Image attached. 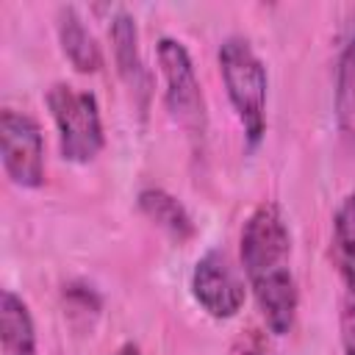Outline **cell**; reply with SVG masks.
<instances>
[{
    "label": "cell",
    "mask_w": 355,
    "mask_h": 355,
    "mask_svg": "<svg viewBox=\"0 0 355 355\" xmlns=\"http://www.w3.org/2000/svg\"><path fill=\"white\" fill-rule=\"evenodd\" d=\"M239 255L266 330L272 336H288L297 322L300 291L291 269V230L275 200L258 202L244 219Z\"/></svg>",
    "instance_id": "obj_1"
},
{
    "label": "cell",
    "mask_w": 355,
    "mask_h": 355,
    "mask_svg": "<svg viewBox=\"0 0 355 355\" xmlns=\"http://www.w3.org/2000/svg\"><path fill=\"white\" fill-rule=\"evenodd\" d=\"M216 64L230 108L244 130V141L247 147H258L266 133V100H269L266 64L261 61L250 39L239 33L225 36L219 42Z\"/></svg>",
    "instance_id": "obj_2"
},
{
    "label": "cell",
    "mask_w": 355,
    "mask_h": 355,
    "mask_svg": "<svg viewBox=\"0 0 355 355\" xmlns=\"http://www.w3.org/2000/svg\"><path fill=\"white\" fill-rule=\"evenodd\" d=\"M44 100L58 130L61 155L72 164L94 161L105 147L97 97L72 83H53Z\"/></svg>",
    "instance_id": "obj_3"
},
{
    "label": "cell",
    "mask_w": 355,
    "mask_h": 355,
    "mask_svg": "<svg viewBox=\"0 0 355 355\" xmlns=\"http://www.w3.org/2000/svg\"><path fill=\"white\" fill-rule=\"evenodd\" d=\"M158 69L164 78V103L169 116L178 122V128L194 139L202 141L208 130V111H205V94L194 72V61L186 50V44L175 36H161L155 44Z\"/></svg>",
    "instance_id": "obj_4"
},
{
    "label": "cell",
    "mask_w": 355,
    "mask_h": 355,
    "mask_svg": "<svg viewBox=\"0 0 355 355\" xmlns=\"http://www.w3.org/2000/svg\"><path fill=\"white\" fill-rule=\"evenodd\" d=\"M0 161L14 186L39 189L44 183V136L31 114L17 108L0 111Z\"/></svg>",
    "instance_id": "obj_5"
},
{
    "label": "cell",
    "mask_w": 355,
    "mask_h": 355,
    "mask_svg": "<svg viewBox=\"0 0 355 355\" xmlns=\"http://www.w3.org/2000/svg\"><path fill=\"white\" fill-rule=\"evenodd\" d=\"M191 297L211 319H233L244 308L247 288L225 250H208L191 269Z\"/></svg>",
    "instance_id": "obj_6"
},
{
    "label": "cell",
    "mask_w": 355,
    "mask_h": 355,
    "mask_svg": "<svg viewBox=\"0 0 355 355\" xmlns=\"http://www.w3.org/2000/svg\"><path fill=\"white\" fill-rule=\"evenodd\" d=\"M55 31H58V44H61L67 61L78 72L92 75V72L103 69V50H100L94 33L89 31V25L83 22V17L75 6H61L58 8Z\"/></svg>",
    "instance_id": "obj_7"
},
{
    "label": "cell",
    "mask_w": 355,
    "mask_h": 355,
    "mask_svg": "<svg viewBox=\"0 0 355 355\" xmlns=\"http://www.w3.org/2000/svg\"><path fill=\"white\" fill-rule=\"evenodd\" d=\"M111 53H114V64H116V72L122 75V80L139 92L141 97L147 94L150 89V75L141 64V53H139V28H136V19L130 11L119 8L114 17H111Z\"/></svg>",
    "instance_id": "obj_8"
},
{
    "label": "cell",
    "mask_w": 355,
    "mask_h": 355,
    "mask_svg": "<svg viewBox=\"0 0 355 355\" xmlns=\"http://www.w3.org/2000/svg\"><path fill=\"white\" fill-rule=\"evenodd\" d=\"M136 205H139V211H141L155 227H161L172 241L186 244L189 239H194L197 227H194L191 214H189L186 205H183L175 194H169L166 189H161V186H147V189H141L139 197H136Z\"/></svg>",
    "instance_id": "obj_9"
},
{
    "label": "cell",
    "mask_w": 355,
    "mask_h": 355,
    "mask_svg": "<svg viewBox=\"0 0 355 355\" xmlns=\"http://www.w3.org/2000/svg\"><path fill=\"white\" fill-rule=\"evenodd\" d=\"M0 341L6 355H36V324L31 308L11 288L0 291Z\"/></svg>",
    "instance_id": "obj_10"
},
{
    "label": "cell",
    "mask_w": 355,
    "mask_h": 355,
    "mask_svg": "<svg viewBox=\"0 0 355 355\" xmlns=\"http://www.w3.org/2000/svg\"><path fill=\"white\" fill-rule=\"evenodd\" d=\"M330 255L347 297L355 300V189L338 202L333 214Z\"/></svg>",
    "instance_id": "obj_11"
},
{
    "label": "cell",
    "mask_w": 355,
    "mask_h": 355,
    "mask_svg": "<svg viewBox=\"0 0 355 355\" xmlns=\"http://www.w3.org/2000/svg\"><path fill=\"white\" fill-rule=\"evenodd\" d=\"M336 116L341 130H355V28L336 64Z\"/></svg>",
    "instance_id": "obj_12"
},
{
    "label": "cell",
    "mask_w": 355,
    "mask_h": 355,
    "mask_svg": "<svg viewBox=\"0 0 355 355\" xmlns=\"http://www.w3.org/2000/svg\"><path fill=\"white\" fill-rule=\"evenodd\" d=\"M227 355H277V352L261 330H247L230 344Z\"/></svg>",
    "instance_id": "obj_13"
},
{
    "label": "cell",
    "mask_w": 355,
    "mask_h": 355,
    "mask_svg": "<svg viewBox=\"0 0 355 355\" xmlns=\"http://www.w3.org/2000/svg\"><path fill=\"white\" fill-rule=\"evenodd\" d=\"M341 344L344 355H355V300L344 297V311H341Z\"/></svg>",
    "instance_id": "obj_14"
},
{
    "label": "cell",
    "mask_w": 355,
    "mask_h": 355,
    "mask_svg": "<svg viewBox=\"0 0 355 355\" xmlns=\"http://www.w3.org/2000/svg\"><path fill=\"white\" fill-rule=\"evenodd\" d=\"M114 355H141V349H139L136 344H125V347H119Z\"/></svg>",
    "instance_id": "obj_15"
}]
</instances>
